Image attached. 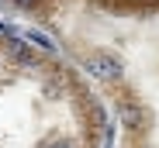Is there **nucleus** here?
Returning a JSON list of instances; mask_svg holds the SVG:
<instances>
[{
  "mask_svg": "<svg viewBox=\"0 0 159 148\" xmlns=\"http://www.w3.org/2000/svg\"><path fill=\"white\" fill-rule=\"evenodd\" d=\"M83 66H87V72H90L93 79H104V83H111V79H118V76H121V62H118V59H111V55H104V52L87 55V59H83Z\"/></svg>",
  "mask_w": 159,
  "mask_h": 148,
  "instance_id": "f257e3e1",
  "label": "nucleus"
},
{
  "mask_svg": "<svg viewBox=\"0 0 159 148\" xmlns=\"http://www.w3.org/2000/svg\"><path fill=\"white\" fill-rule=\"evenodd\" d=\"M21 41L31 45V48H42V52H56V41H52L45 31H38V28H28V31L21 35Z\"/></svg>",
  "mask_w": 159,
  "mask_h": 148,
  "instance_id": "f03ea898",
  "label": "nucleus"
},
{
  "mask_svg": "<svg viewBox=\"0 0 159 148\" xmlns=\"http://www.w3.org/2000/svg\"><path fill=\"white\" fill-rule=\"evenodd\" d=\"M118 114H121V121H125V128H139V124H142V107L128 104V100L118 104Z\"/></svg>",
  "mask_w": 159,
  "mask_h": 148,
  "instance_id": "7ed1b4c3",
  "label": "nucleus"
},
{
  "mask_svg": "<svg viewBox=\"0 0 159 148\" xmlns=\"http://www.w3.org/2000/svg\"><path fill=\"white\" fill-rule=\"evenodd\" d=\"M11 55H14L17 62H35V48L24 45L21 38H14V41H11Z\"/></svg>",
  "mask_w": 159,
  "mask_h": 148,
  "instance_id": "20e7f679",
  "label": "nucleus"
},
{
  "mask_svg": "<svg viewBox=\"0 0 159 148\" xmlns=\"http://www.w3.org/2000/svg\"><path fill=\"white\" fill-rule=\"evenodd\" d=\"M45 148H76V145H73L69 138H56V141H48Z\"/></svg>",
  "mask_w": 159,
  "mask_h": 148,
  "instance_id": "39448f33",
  "label": "nucleus"
},
{
  "mask_svg": "<svg viewBox=\"0 0 159 148\" xmlns=\"http://www.w3.org/2000/svg\"><path fill=\"white\" fill-rule=\"evenodd\" d=\"M24 4H31V0H24Z\"/></svg>",
  "mask_w": 159,
  "mask_h": 148,
  "instance_id": "423d86ee",
  "label": "nucleus"
}]
</instances>
